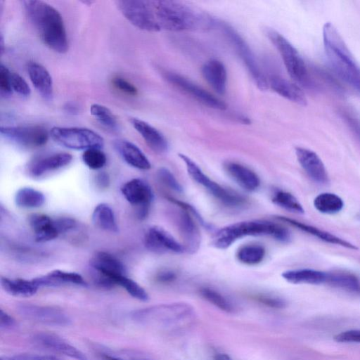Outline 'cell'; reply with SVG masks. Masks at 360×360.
<instances>
[{"mask_svg": "<svg viewBox=\"0 0 360 360\" xmlns=\"http://www.w3.org/2000/svg\"><path fill=\"white\" fill-rule=\"evenodd\" d=\"M22 4L27 18L41 41L55 52H67V32L59 11L40 0H26L22 1Z\"/></svg>", "mask_w": 360, "mask_h": 360, "instance_id": "obj_1", "label": "cell"}, {"mask_svg": "<svg viewBox=\"0 0 360 360\" xmlns=\"http://www.w3.org/2000/svg\"><path fill=\"white\" fill-rule=\"evenodd\" d=\"M322 37L330 67L342 81L360 93V65L332 22L323 25Z\"/></svg>", "mask_w": 360, "mask_h": 360, "instance_id": "obj_2", "label": "cell"}, {"mask_svg": "<svg viewBox=\"0 0 360 360\" xmlns=\"http://www.w3.org/2000/svg\"><path fill=\"white\" fill-rule=\"evenodd\" d=\"M155 20L160 30L180 32L213 25L214 20L180 1H152Z\"/></svg>", "mask_w": 360, "mask_h": 360, "instance_id": "obj_3", "label": "cell"}, {"mask_svg": "<svg viewBox=\"0 0 360 360\" xmlns=\"http://www.w3.org/2000/svg\"><path fill=\"white\" fill-rule=\"evenodd\" d=\"M192 306L185 302L162 304L131 312L132 319L141 324L166 330L188 326L195 319Z\"/></svg>", "mask_w": 360, "mask_h": 360, "instance_id": "obj_4", "label": "cell"}, {"mask_svg": "<svg viewBox=\"0 0 360 360\" xmlns=\"http://www.w3.org/2000/svg\"><path fill=\"white\" fill-rule=\"evenodd\" d=\"M248 236H269L278 240L290 239L288 229L276 223L265 220H250L236 222L218 230L212 238V245L220 250L229 248L238 239Z\"/></svg>", "mask_w": 360, "mask_h": 360, "instance_id": "obj_5", "label": "cell"}, {"mask_svg": "<svg viewBox=\"0 0 360 360\" xmlns=\"http://www.w3.org/2000/svg\"><path fill=\"white\" fill-rule=\"evenodd\" d=\"M264 32L278 51L285 69L292 80L300 87L312 88L314 84L307 66L297 49L274 29L266 27Z\"/></svg>", "mask_w": 360, "mask_h": 360, "instance_id": "obj_6", "label": "cell"}, {"mask_svg": "<svg viewBox=\"0 0 360 360\" xmlns=\"http://www.w3.org/2000/svg\"><path fill=\"white\" fill-rule=\"evenodd\" d=\"M214 25H217L224 32L244 63L257 86L262 91L267 89L269 88L267 78L262 72L255 54L244 39L236 30L226 22L214 20Z\"/></svg>", "mask_w": 360, "mask_h": 360, "instance_id": "obj_7", "label": "cell"}, {"mask_svg": "<svg viewBox=\"0 0 360 360\" xmlns=\"http://www.w3.org/2000/svg\"><path fill=\"white\" fill-rule=\"evenodd\" d=\"M179 156L184 162L190 176L220 202L230 207H238L245 204L244 197L235 191L226 189L212 180L189 157L181 153L179 154Z\"/></svg>", "mask_w": 360, "mask_h": 360, "instance_id": "obj_8", "label": "cell"}, {"mask_svg": "<svg viewBox=\"0 0 360 360\" xmlns=\"http://www.w3.org/2000/svg\"><path fill=\"white\" fill-rule=\"evenodd\" d=\"M49 134L55 142L70 149H101L104 145V139L100 134L84 127H54Z\"/></svg>", "mask_w": 360, "mask_h": 360, "instance_id": "obj_9", "label": "cell"}, {"mask_svg": "<svg viewBox=\"0 0 360 360\" xmlns=\"http://www.w3.org/2000/svg\"><path fill=\"white\" fill-rule=\"evenodd\" d=\"M116 4L133 25L148 32L160 31L155 20L152 1L120 0Z\"/></svg>", "mask_w": 360, "mask_h": 360, "instance_id": "obj_10", "label": "cell"}, {"mask_svg": "<svg viewBox=\"0 0 360 360\" xmlns=\"http://www.w3.org/2000/svg\"><path fill=\"white\" fill-rule=\"evenodd\" d=\"M90 264L96 274V283L105 288L113 287L118 278L126 276V269L122 262L106 252L95 253Z\"/></svg>", "mask_w": 360, "mask_h": 360, "instance_id": "obj_11", "label": "cell"}, {"mask_svg": "<svg viewBox=\"0 0 360 360\" xmlns=\"http://www.w3.org/2000/svg\"><path fill=\"white\" fill-rule=\"evenodd\" d=\"M18 313L23 318L44 325L68 326L71 319L62 309L32 304H22L17 307Z\"/></svg>", "mask_w": 360, "mask_h": 360, "instance_id": "obj_12", "label": "cell"}, {"mask_svg": "<svg viewBox=\"0 0 360 360\" xmlns=\"http://www.w3.org/2000/svg\"><path fill=\"white\" fill-rule=\"evenodd\" d=\"M2 136L26 148H38L45 145L49 139L46 128L39 125L1 127Z\"/></svg>", "mask_w": 360, "mask_h": 360, "instance_id": "obj_13", "label": "cell"}, {"mask_svg": "<svg viewBox=\"0 0 360 360\" xmlns=\"http://www.w3.org/2000/svg\"><path fill=\"white\" fill-rule=\"evenodd\" d=\"M121 191L126 200L136 207L138 217L146 218L153 200L150 185L141 179H133L125 183Z\"/></svg>", "mask_w": 360, "mask_h": 360, "instance_id": "obj_14", "label": "cell"}, {"mask_svg": "<svg viewBox=\"0 0 360 360\" xmlns=\"http://www.w3.org/2000/svg\"><path fill=\"white\" fill-rule=\"evenodd\" d=\"M165 78L169 83L191 95L198 101L210 108L219 110H224L226 108V105L221 100L179 74L167 72Z\"/></svg>", "mask_w": 360, "mask_h": 360, "instance_id": "obj_15", "label": "cell"}, {"mask_svg": "<svg viewBox=\"0 0 360 360\" xmlns=\"http://www.w3.org/2000/svg\"><path fill=\"white\" fill-rule=\"evenodd\" d=\"M146 247L150 251L163 254L167 252L181 253L185 251L183 244L165 229L153 226L146 231L144 237Z\"/></svg>", "mask_w": 360, "mask_h": 360, "instance_id": "obj_16", "label": "cell"}, {"mask_svg": "<svg viewBox=\"0 0 360 360\" xmlns=\"http://www.w3.org/2000/svg\"><path fill=\"white\" fill-rule=\"evenodd\" d=\"M32 341L42 347L76 360H88L84 353L54 333H37L32 337Z\"/></svg>", "mask_w": 360, "mask_h": 360, "instance_id": "obj_17", "label": "cell"}, {"mask_svg": "<svg viewBox=\"0 0 360 360\" xmlns=\"http://www.w3.org/2000/svg\"><path fill=\"white\" fill-rule=\"evenodd\" d=\"M295 155L300 166L314 181L321 184L328 182L325 165L315 152L308 148L297 147Z\"/></svg>", "mask_w": 360, "mask_h": 360, "instance_id": "obj_18", "label": "cell"}, {"mask_svg": "<svg viewBox=\"0 0 360 360\" xmlns=\"http://www.w3.org/2000/svg\"><path fill=\"white\" fill-rule=\"evenodd\" d=\"M180 208L177 222L180 233L184 240V247L185 251L193 253L198 250L200 245V231L191 216V213L185 208Z\"/></svg>", "mask_w": 360, "mask_h": 360, "instance_id": "obj_19", "label": "cell"}, {"mask_svg": "<svg viewBox=\"0 0 360 360\" xmlns=\"http://www.w3.org/2000/svg\"><path fill=\"white\" fill-rule=\"evenodd\" d=\"M268 80L269 87L285 99L300 105H306L307 99L301 87L278 75H271Z\"/></svg>", "mask_w": 360, "mask_h": 360, "instance_id": "obj_20", "label": "cell"}, {"mask_svg": "<svg viewBox=\"0 0 360 360\" xmlns=\"http://www.w3.org/2000/svg\"><path fill=\"white\" fill-rule=\"evenodd\" d=\"M130 122L151 150L159 154L167 151L168 142L160 131L148 122L138 118H131Z\"/></svg>", "mask_w": 360, "mask_h": 360, "instance_id": "obj_21", "label": "cell"}, {"mask_svg": "<svg viewBox=\"0 0 360 360\" xmlns=\"http://www.w3.org/2000/svg\"><path fill=\"white\" fill-rule=\"evenodd\" d=\"M72 156L68 153H53L34 160L30 166V173L34 177H41L68 165Z\"/></svg>", "mask_w": 360, "mask_h": 360, "instance_id": "obj_22", "label": "cell"}, {"mask_svg": "<svg viewBox=\"0 0 360 360\" xmlns=\"http://www.w3.org/2000/svg\"><path fill=\"white\" fill-rule=\"evenodd\" d=\"M224 168L229 176L243 189L255 191L260 186L257 174L250 168L240 163L228 162Z\"/></svg>", "mask_w": 360, "mask_h": 360, "instance_id": "obj_23", "label": "cell"}, {"mask_svg": "<svg viewBox=\"0 0 360 360\" xmlns=\"http://www.w3.org/2000/svg\"><path fill=\"white\" fill-rule=\"evenodd\" d=\"M28 221L37 242L49 241L60 235L56 219L43 214H32Z\"/></svg>", "mask_w": 360, "mask_h": 360, "instance_id": "obj_24", "label": "cell"}, {"mask_svg": "<svg viewBox=\"0 0 360 360\" xmlns=\"http://www.w3.org/2000/svg\"><path fill=\"white\" fill-rule=\"evenodd\" d=\"M27 70L31 82L36 90L47 100H51L53 95L52 77L49 71L41 64L30 61Z\"/></svg>", "mask_w": 360, "mask_h": 360, "instance_id": "obj_25", "label": "cell"}, {"mask_svg": "<svg viewBox=\"0 0 360 360\" xmlns=\"http://www.w3.org/2000/svg\"><path fill=\"white\" fill-rule=\"evenodd\" d=\"M202 74L215 92L221 95L225 94L227 72L222 62L217 59L209 60L202 65Z\"/></svg>", "mask_w": 360, "mask_h": 360, "instance_id": "obj_26", "label": "cell"}, {"mask_svg": "<svg viewBox=\"0 0 360 360\" xmlns=\"http://www.w3.org/2000/svg\"><path fill=\"white\" fill-rule=\"evenodd\" d=\"M276 219L292 226H294L302 231L306 232L313 236H315L323 241L329 243L330 244L340 245L342 247L353 250H358V248L355 245L338 236H336L329 232L323 231L311 225H308L304 223H302L299 221H297L295 219H290L283 216H277Z\"/></svg>", "mask_w": 360, "mask_h": 360, "instance_id": "obj_27", "label": "cell"}, {"mask_svg": "<svg viewBox=\"0 0 360 360\" xmlns=\"http://www.w3.org/2000/svg\"><path fill=\"white\" fill-rule=\"evenodd\" d=\"M115 147L123 160L131 167L142 170H148L151 167L147 157L133 143L127 140H117Z\"/></svg>", "mask_w": 360, "mask_h": 360, "instance_id": "obj_28", "label": "cell"}, {"mask_svg": "<svg viewBox=\"0 0 360 360\" xmlns=\"http://www.w3.org/2000/svg\"><path fill=\"white\" fill-rule=\"evenodd\" d=\"M34 279L39 288L63 285H86V281L80 274L59 269L53 270L46 275L38 276Z\"/></svg>", "mask_w": 360, "mask_h": 360, "instance_id": "obj_29", "label": "cell"}, {"mask_svg": "<svg viewBox=\"0 0 360 360\" xmlns=\"http://www.w3.org/2000/svg\"><path fill=\"white\" fill-rule=\"evenodd\" d=\"M282 277L293 284L319 285L326 283L327 273L311 269L288 270L282 273Z\"/></svg>", "mask_w": 360, "mask_h": 360, "instance_id": "obj_30", "label": "cell"}, {"mask_svg": "<svg viewBox=\"0 0 360 360\" xmlns=\"http://www.w3.org/2000/svg\"><path fill=\"white\" fill-rule=\"evenodd\" d=\"M1 285L9 295L20 297H31L34 295L39 288L34 278L27 280L23 278L1 277Z\"/></svg>", "mask_w": 360, "mask_h": 360, "instance_id": "obj_31", "label": "cell"}, {"mask_svg": "<svg viewBox=\"0 0 360 360\" xmlns=\"http://www.w3.org/2000/svg\"><path fill=\"white\" fill-rule=\"evenodd\" d=\"M94 225L101 229L110 232H117L118 226L112 208L105 203L98 204L92 213Z\"/></svg>", "mask_w": 360, "mask_h": 360, "instance_id": "obj_32", "label": "cell"}, {"mask_svg": "<svg viewBox=\"0 0 360 360\" xmlns=\"http://www.w3.org/2000/svg\"><path fill=\"white\" fill-rule=\"evenodd\" d=\"M314 206L321 213L333 214L342 210L344 202L335 193H322L314 198Z\"/></svg>", "mask_w": 360, "mask_h": 360, "instance_id": "obj_33", "label": "cell"}, {"mask_svg": "<svg viewBox=\"0 0 360 360\" xmlns=\"http://www.w3.org/2000/svg\"><path fill=\"white\" fill-rule=\"evenodd\" d=\"M326 283L341 289L352 291H360V282L354 274L343 272L327 273Z\"/></svg>", "mask_w": 360, "mask_h": 360, "instance_id": "obj_34", "label": "cell"}, {"mask_svg": "<svg viewBox=\"0 0 360 360\" xmlns=\"http://www.w3.org/2000/svg\"><path fill=\"white\" fill-rule=\"evenodd\" d=\"M15 202L20 207L35 208L41 207L44 203L45 197L39 191L24 187L17 191Z\"/></svg>", "mask_w": 360, "mask_h": 360, "instance_id": "obj_35", "label": "cell"}, {"mask_svg": "<svg viewBox=\"0 0 360 360\" xmlns=\"http://www.w3.org/2000/svg\"><path fill=\"white\" fill-rule=\"evenodd\" d=\"M266 250L260 245H245L238 249L236 257L239 262L248 265H255L263 261Z\"/></svg>", "mask_w": 360, "mask_h": 360, "instance_id": "obj_36", "label": "cell"}, {"mask_svg": "<svg viewBox=\"0 0 360 360\" xmlns=\"http://www.w3.org/2000/svg\"><path fill=\"white\" fill-rule=\"evenodd\" d=\"M273 203L289 212L302 214L304 210L298 200L290 193L276 190L274 192L271 198Z\"/></svg>", "mask_w": 360, "mask_h": 360, "instance_id": "obj_37", "label": "cell"}, {"mask_svg": "<svg viewBox=\"0 0 360 360\" xmlns=\"http://www.w3.org/2000/svg\"><path fill=\"white\" fill-rule=\"evenodd\" d=\"M90 112L105 127L112 131L118 130L119 125L116 117L106 106L94 103L90 107Z\"/></svg>", "mask_w": 360, "mask_h": 360, "instance_id": "obj_38", "label": "cell"}, {"mask_svg": "<svg viewBox=\"0 0 360 360\" xmlns=\"http://www.w3.org/2000/svg\"><path fill=\"white\" fill-rule=\"evenodd\" d=\"M116 285H120L134 298L146 302L149 299L147 292L136 281L122 276L117 278Z\"/></svg>", "mask_w": 360, "mask_h": 360, "instance_id": "obj_39", "label": "cell"}, {"mask_svg": "<svg viewBox=\"0 0 360 360\" xmlns=\"http://www.w3.org/2000/svg\"><path fill=\"white\" fill-rule=\"evenodd\" d=\"M200 295L209 302L226 312L233 310L232 304L224 295L219 292L209 288H203L200 290Z\"/></svg>", "mask_w": 360, "mask_h": 360, "instance_id": "obj_40", "label": "cell"}, {"mask_svg": "<svg viewBox=\"0 0 360 360\" xmlns=\"http://www.w3.org/2000/svg\"><path fill=\"white\" fill-rule=\"evenodd\" d=\"M82 160L90 169H99L105 165L107 158L101 148H89L83 153Z\"/></svg>", "mask_w": 360, "mask_h": 360, "instance_id": "obj_41", "label": "cell"}, {"mask_svg": "<svg viewBox=\"0 0 360 360\" xmlns=\"http://www.w3.org/2000/svg\"><path fill=\"white\" fill-rule=\"evenodd\" d=\"M157 176L159 181L165 186L176 192L181 193L183 188L174 174L167 168L161 167L158 169Z\"/></svg>", "mask_w": 360, "mask_h": 360, "instance_id": "obj_42", "label": "cell"}, {"mask_svg": "<svg viewBox=\"0 0 360 360\" xmlns=\"http://www.w3.org/2000/svg\"><path fill=\"white\" fill-rule=\"evenodd\" d=\"M11 87L13 91L22 96H28L31 89L23 77L16 72L11 73Z\"/></svg>", "mask_w": 360, "mask_h": 360, "instance_id": "obj_43", "label": "cell"}, {"mask_svg": "<svg viewBox=\"0 0 360 360\" xmlns=\"http://www.w3.org/2000/svg\"><path fill=\"white\" fill-rule=\"evenodd\" d=\"M11 72L2 63L0 65V93L2 96L8 97L12 94Z\"/></svg>", "mask_w": 360, "mask_h": 360, "instance_id": "obj_44", "label": "cell"}, {"mask_svg": "<svg viewBox=\"0 0 360 360\" xmlns=\"http://www.w3.org/2000/svg\"><path fill=\"white\" fill-rule=\"evenodd\" d=\"M255 298L259 302L271 308L281 309L285 305V302L283 299L274 295L260 294L256 295Z\"/></svg>", "mask_w": 360, "mask_h": 360, "instance_id": "obj_45", "label": "cell"}, {"mask_svg": "<svg viewBox=\"0 0 360 360\" xmlns=\"http://www.w3.org/2000/svg\"><path fill=\"white\" fill-rule=\"evenodd\" d=\"M113 85L120 91L131 96H135L138 90L134 85L124 78L117 77L112 79Z\"/></svg>", "mask_w": 360, "mask_h": 360, "instance_id": "obj_46", "label": "cell"}, {"mask_svg": "<svg viewBox=\"0 0 360 360\" xmlns=\"http://www.w3.org/2000/svg\"><path fill=\"white\" fill-rule=\"evenodd\" d=\"M337 342L360 343V330H349L342 332L334 337Z\"/></svg>", "mask_w": 360, "mask_h": 360, "instance_id": "obj_47", "label": "cell"}, {"mask_svg": "<svg viewBox=\"0 0 360 360\" xmlns=\"http://www.w3.org/2000/svg\"><path fill=\"white\" fill-rule=\"evenodd\" d=\"M0 360H60L53 356L20 354L12 356H1Z\"/></svg>", "mask_w": 360, "mask_h": 360, "instance_id": "obj_48", "label": "cell"}, {"mask_svg": "<svg viewBox=\"0 0 360 360\" xmlns=\"http://www.w3.org/2000/svg\"><path fill=\"white\" fill-rule=\"evenodd\" d=\"M16 326L15 320L3 309L0 310V329L9 330Z\"/></svg>", "mask_w": 360, "mask_h": 360, "instance_id": "obj_49", "label": "cell"}, {"mask_svg": "<svg viewBox=\"0 0 360 360\" xmlns=\"http://www.w3.org/2000/svg\"><path fill=\"white\" fill-rule=\"evenodd\" d=\"M176 278V274L171 269H163L158 273L156 280L162 283H169Z\"/></svg>", "mask_w": 360, "mask_h": 360, "instance_id": "obj_50", "label": "cell"}, {"mask_svg": "<svg viewBox=\"0 0 360 360\" xmlns=\"http://www.w3.org/2000/svg\"><path fill=\"white\" fill-rule=\"evenodd\" d=\"M345 119L352 130L360 140V122L359 120L348 114L345 115Z\"/></svg>", "mask_w": 360, "mask_h": 360, "instance_id": "obj_51", "label": "cell"}, {"mask_svg": "<svg viewBox=\"0 0 360 360\" xmlns=\"http://www.w3.org/2000/svg\"><path fill=\"white\" fill-rule=\"evenodd\" d=\"M95 182L96 186L101 189L108 188L110 184V178L108 174L105 172L98 173L96 176Z\"/></svg>", "mask_w": 360, "mask_h": 360, "instance_id": "obj_52", "label": "cell"}, {"mask_svg": "<svg viewBox=\"0 0 360 360\" xmlns=\"http://www.w3.org/2000/svg\"><path fill=\"white\" fill-rule=\"evenodd\" d=\"M100 355L103 360H124L122 358L110 355V354L105 352H102L100 354Z\"/></svg>", "mask_w": 360, "mask_h": 360, "instance_id": "obj_53", "label": "cell"}, {"mask_svg": "<svg viewBox=\"0 0 360 360\" xmlns=\"http://www.w3.org/2000/svg\"><path fill=\"white\" fill-rule=\"evenodd\" d=\"M65 109L67 112H68L69 113H71V114H74L77 112V108L72 103L67 104L65 106Z\"/></svg>", "mask_w": 360, "mask_h": 360, "instance_id": "obj_54", "label": "cell"}, {"mask_svg": "<svg viewBox=\"0 0 360 360\" xmlns=\"http://www.w3.org/2000/svg\"><path fill=\"white\" fill-rule=\"evenodd\" d=\"M214 360H231L229 355L222 353L216 354Z\"/></svg>", "mask_w": 360, "mask_h": 360, "instance_id": "obj_55", "label": "cell"}, {"mask_svg": "<svg viewBox=\"0 0 360 360\" xmlns=\"http://www.w3.org/2000/svg\"><path fill=\"white\" fill-rule=\"evenodd\" d=\"M4 39H3V36L1 35V41H0V45H1V53L2 54L3 52H4Z\"/></svg>", "mask_w": 360, "mask_h": 360, "instance_id": "obj_56", "label": "cell"}, {"mask_svg": "<svg viewBox=\"0 0 360 360\" xmlns=\"http://www.w3.org/2000/svg\"><path fill=\"white\" fill-rule=\"evenodd\" d=\"M131 360H149V359H142V358H134V359H131Z\"/></svg>", "mask_w": 360, "mask_h": 360, "instance_id": "obj_57", "label": "cell"}]
</instances>
